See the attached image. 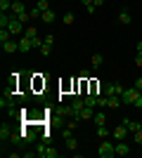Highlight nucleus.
Segmentation results:
<instances>
[{
  "mask_svg": "<svg viewBox=\"0 0 142 158\" xmlns=\"http://www.w3.org/2000/svg\"><path fill=\"white\" fill-rule=\"evenodd\" d=\"M38 50H41V54H43V57H50V54H52V45H47V43H43V45L38 47Z\"/></svg>",
  "mask_w": 142,
  "mask_h": 158,
  "instance_id": "23",
  "label": "nucleus"
},
{
  "mask_svg": "<svg viewBox=\"0 0 142 158\" xmlns=\"http://www.w3.org/2000/svg\"><path fill=\"white\" fill-rule=\"evenodd\" d=\"M54 19H57V17H54V12H52V10H45V12L41 14V21H43V24H52Z\"/></svg>",
  "mask_w": 142,
  "mask_h": 158,
  "instance_id": "15",
  "label": "nucleus"
},
{
  "mask_svg": "<svg viewBox=\"0 0 142 158\" xmlns=\"http://www.w3.org/2000/svg\"><path fill=\"white\" fill-rule=\"evenodd\" d=\"M71 132H74V130H69V127H67V130H62V137H64V142H67L69 137H74V135H71Z\"/></svg>",
  "mask_w": 142,
  "mask_h": 158,
  "instance_id": "34",
  "label": "nucleus"
},
{
  "mask_svg": "<svg viewBox=\"0 0 142 158\" xmlns=\"http://www.w3.org/2000/svg\"><path fill=\"white\" fill-rule=\"evenodd\" d=\"M33 149H36V153H38V158H45V149H47V144H45V142H41V144H36Z\"/></svg>",
  "mask_w": 142,
  "mask_h": 158,
  "instance_id": "20",
  "label": "nucleus"
},
{
  "mask_svg": "<svg viewBox=\"0 0 142 158\" xmlns=\"http://www.w3.org/2000/svg\"><path fill=\"white\" fill-rule=\"evenodd\" d=\"M57 156H59L57 149H52V146H47V149H45V158H57Z\"/></svg>",
  "mask_w": 142,
  "mask_h": 158,
  "instance_id": "26",
  "label": "nucleus"
},
{
  "mask_svg": "<svg viewBox=\"0 0 142 158\" xmlns=\"http://www.w3.org/2000/svg\"><path fill=\"white\" fill-rule=\"evenodd\" d=\"M62 21H64L67 26H71V24H74V21H76V17H74V14H71V12H67V14H64V17H62Z\"/></svg>",
  "mask_w": 142,
  "mask_h": 158,
  "instance_id": "25",
  "label": "nucleus"
},
{
  "mask_svg": "<svg viewBox=\"0 0 142 158\" xmlns=\"http://www.w3.org/2000/svg\"><path fill=\"white\" fill-rule=\"evenodd\" d=\"M31 43H33V47H41V45H43V43H45V40H43V38H41V35H38V38H33V40H31Z\"/></svg>",
  "mask_w": 142,
  "mask_h": 158,
  "instance_id": "35",
  "label": "nucleus"
},
{
  "mask_svg": "<svg viewBox=\"0 0 142 158\" xmlns=\"http://www.w3.org/2000/svg\"><path fill=\"white\" fill-rule=\"evenodd\" d=\"M43 40H45L47 45H54V35H52V33H50V35H43Z\"/></svg>",
  "mask_w": 142,
  "mask_h": 158,
  "instance_id": "33",
  "label": "nucleus"
},
{
  "mask_svg": "<svg viewBox=\"0 0 142 158\" xmlns=\"http://www.w3.org/2000/svg\"><path fill=\"white\" fill-rule=\"evenodd\" d=\"M12 38V33L7 31V28H0V43H2V40H10Z\"/></svg>",
  "mask_w": 142,
  "mask_h": 158,
  "instance_id": "27",
  "label": "nucleus"
},
{
  "mask_svg": "<svg viewBox=\"0 0 142 158\" xmlns=\"http://www.w3.org/2000/svg\"><path fill=\"white\" fill-rule=\"evenodd\" d=\"M93 116H95V109H93V106H83L81 113H78L76 118H78V120H93Z\"/></svg>",
  "mask_w": 142,
  "mask_h": 158,
  "instance_id": "8",
  "label": "nucleus"
},
{
  "mask_svg": "<svg viewBox=\"0 0 142 158\" xmlns=\"http://www.w3.org/2000/svg\"><path fill=\"white\" fill-rule=\"evenodd\" d=\"M130 21H133L130 12H128V10H121V12H118V24H123V26H128Z\"/></svg>",
  "mask_w": 142,
  "mask_h": 158,
  "instance_id": "13",
  "label": "nucleus"
},
{
  "mask_svg": "<svg viewBox=\"0 0 142 158\" xmlns=\"http://www.w3.org/2000/svg\"><path fill=\"white\" fill-rule=\"evenodd\" d=\"M118 104H123L121 97H107V106L109 109H118Z\"/></svg>",
  "mask_w": 142,
  "mask_h": 158,
  "instance_id": "19",
  "label": "nucleus"
},
{
  "mask_svg": "<svg viewBox=\"0 0 142 158\" xmlns=\"http://www.w3.org/2000/svg\"><path fill=\"white\" fill-rule=\"evenodd\" d=\"M97 156H100V158H114L116 156V142L102 139L100 146H97Z\"/></svg>",
  "mask_w": 142,
  "mask_h": 158,
  "instance_id": "1",
  "label": "nucleus"
},
{
  "mask_svg": "<svg viewBox=\"0 0 142 158\" xmlns=\"http://www.w3.org/2000/svg\"><path fill=\"white\" fill-rule=\"evenodd\" d=\"M135 87H137V90L142 92V78H137V80H135Z\"/></svg>",
  "mask_w": 142,
  "mask_h": 158,
  "instance_id": "38",
  "label": "nucleus"
},
{
  "mask_svg": "<svg viewBox=\"0 0 142 158\" xmlns=\"http://www.w3.org/2000/svg\"><path fill=\"white\" fill-rule=\"evenodd\" d=\"M28 14H31V19H41V10H38V7H33V10H28Z\"/></svg>",
  "mask_w": 142,
  "mask_h": 158,
  "instance_id": "28",
  "label": "nucleus"
},
{
  "mask_svg": "<svg viewBox=\"0 0 142 158\" xmlns=\"http://www.w3.org/2000/svg\"><path fill=\"white\" fill-rule=\"evenodd\" d=\"M140 99V90L137 87H126L121 94V102L123 104H130V106H135V102Z\"/></svg>",
  "mask_w": 142,
  "mask_h": 158,
  "instance_id": "3",
  "label": "nucleus"
},
{
  "mask_svg": "<svg viewBox=\"0 0 142 158\" xmlns=\"http://www.w3.org/2000/svg\"><path fill=\"white\" fill-rule=\"evenodd\" d=\"M31 47H33L31 38H26V35H24V38H19V52H24V54H26L28 50H31Z\"/></svg>",
  "mask_w": 142,
  "mask_h": 158,
  "instance_id": "12",
  "label": "nucleus"
},
{
  "mask_svg": "<svg viewBox=\"0 0 142 158\" xmlns=\"http://www.w3.org/2000/svg\"><path fill=\"white\" fill-rule=\"evenodd\" d=\"M10 137H12V125H10V123H2V125H0V142L5 144V142H10Z\"/></svg>",
  "mask_w": 142,
  "mask_h": 158,
  "instance_id": "7",
  "label": "nucleus"
},
{
  "mask_svg": "<svg viewBox=\"0 0 142 158\" xmlns=\"http://www.w3.org/2000/svg\"><path fill=\"white\" fill-rule=\"evenodd\" d=\"M0 12H12V0H0Z\"/></svg>",
  "mask_w": 142,
  "mask_h": 158,
  "instance_id": "22",
  "label": "nucleus"
},
{
  "mask_svg": "<svg viewBox=\"0 0 142 158\" xmlns=\"http://www.w3.org/2000/svg\"><path fill=\"white\" fill-rule=\"evenodd\" d=\"M38 10H41V12H45V10H50V7H47V0H38Z\"/></svg>",
  "mask_w": 142,
  "mask_h": 158,
  "instance_id": "30",
  "label": "nucleus"
},
{
  "mask_svg": "<svg viewBox=\"0 0 142 158\" xmlns=\"http://www.w3.org/2000/svg\"><path fill=\"white\" fill-rule=\"evenodd\" d=\"M36 156H38L36 149H26V151H24V158H36Z\"/></svg>",
  "mask_w": 142,
  "mask_h": 158,
  "instance_id": "31",
  "label": "nucleus"
},
{
  "mask_svg": "<svg viewBox=\"0 0 142 158\" xmlns=\"http://www.w3.org/2000/svg\"><path fill=\"white\" fill-rule=\"evenodd\" d=\"M133 142H135V144H142V130L133 132Z\"/></svg>",
  "mask_w": 142,
  "mask_h": 158,
  "instance_id": "29",
  "label": "nucleus"
},
{
  "mask_svg": "<svg viewBox=\"0 0 142 158\" xmlns=\"http://www.w3.org/2000/svg\"><path fill=\"white\" fill-rule=\"evenodd\" d=\"M123 90H126V87L118 85V83H104V85H102V94H104V97H121Z\"/></svg>",
  "mask_w": 142,
  "mask_h": 158,
  "instance_id": "2",
  "label": "nucleus"
},
{
  "mask_svg": "<svg viewBox=\"0 0 142 158\" xmlns=\"http://www.w3.org/2000/svg\"><path fill=\"white\" fill-rule=\"evenodd\" d=\"M123 125L128 127L130 132H137V130H142V123H140V120H130V118H123Z\"/></svg>",
  "mask_w": 142,
  "mask_h": 158,
  "instance_id": "11",
  "label": "nucleus"
},
{
  "mask_svg": "<svg viewBox=\"0 0 142 158\" xmlns=\"http://www.w3.org/2000/svg\"><path fill=\"white\" fill-rule=\"evenodd\" d=\"M26 12V5L21 2V0H12V14L14 17H19V14H24Z\"/></svg>",
  "mask_w": 142,
  "mask_h": 158,
  "instance_id": "10",
  "label": "nucleus"
},
{
  "mask_svg": "<svg viewBox=\"0 0 142 158\" xmlns=\"http://www.w3.org/2000/svg\"><path fill=\"white\" fill-rule=\"evenodd\" d=\"M128 127H126V125H123V123H121V125H116L114 127V130H111V137H114V142H121V139H126V137H128Z\"/></svg>",
  "mask_w": 142,
  "mask_h": 158,
  "instance_id": "6",
  "label": "nucleus"
},
{
  "mask_svg": "<svg viewBox=\"0 0 142 158\" xmlns=\"http://www.w3.org/2000/svg\"><path fill=\"white\" fill-rule=\"evenodd\" d=\"M135 66H137V69H142V52H137V57H135Z\"/></svg>",
  "mask_w": 142,
  "mask_h": 158,
  "instance_id": "36",
  "label": "nucleus"
},
{
  "mask_svg": "<svg viewBox=\"0 0 142 158\" xmlns=\"http://www.w3.org/2000/svg\"><path fill=\"white\" fill-rule=\"evenodd\" d=\"M59 116H62V118H76L74 106H62V109H59Z\"/></svg>",
  "mask_w": 142,
  "mask_h": 158,
  "instance_id": "14",
  "label": "nucleus"
},
{
  "mask_svg": "<svg viewBox=\"0 0 142 158\" xmlns=\"http://www.w3.org/2000/svg\"><path fill=\"white\" fill-rule=\"evenodd\" d=\"M137 52H142V40H140V43H137Z\"/></svg>",
  "mask_w": 142,
  "mask_h": 158,
  "instance_id": "40",
  "label": "nucleus"
},
{
  "mask_svg": "<svg viewBox=\"0 0 142 158\" xmlns=\"http://www.w3.org/2000/svg\"><path fill=\"white\" fill-rule=\"evenodd\" d=\"M24 35H26V38H31V40L38 38V28H36V26H26V28H24Z\"/></svg>",
  "mask_w": 142,
  "mask_h": 158,
  "instance_id": "18",
  "label": "nucleus"
},
{
  "mask_svg": "<svg viewBox=\"0 0 142 158\" xmlns=\"http://www.w3.org/2000/svg\"><path fill=\"white\" fill-rule=\"evenodd\" d=\"M81 5L85 7V10H88V7H93V0H81Z\"/></svg>",
  "mask_w": 142,
  "mask_h": 158,
  "instance_id": "37",
  "label": "nucleus"
},
{
  "mask_svg": "<svg viewBox=\"0 0 142 158\" xmlns=\"http://www.w3.org/2000/svg\"><path fill=\"white\" fill-rule=\"evenodd\" d=\"M128 153H130V146L126 144V139L116 142V156H128Z\"/></svg>",
  "mask_w": 142,
  "mask_h": 158,
  "instance_id": "9",
  "label": "nucleus"
},
{
  "mask_svg": "<svg viewBox=\"0 0 142 158\" xmlns=\"http://www.w3.org/2000/svg\"><path fill=\"white\" fill-rule=\"evenodd\" d=\"M76 125H78V118H71V120L67 123V127H69V130H76Z\"/></svg>",
  "mask_w": 142,
  "mask_h": 158,
  "instance_id": "32",
  "label": "nucleus"
},
{
  "mask_svg": "<svg viewBox=\"0 0 142 158\" xmlns=\"http://www.w3.org/2000/svg\"><path fill=\"white\" fill-rule=\"evenodd\" d=\"M102 61H104V57H102V54H93L90 64H93V69H97V66H102Z\"/></svg>",
  "mask_w": 142,
  "mask_h": 158,
  "instance_id": "24",
  "label": "nucleus"
},
{
  "mask_svg": "<svg viewBox=\"0 0 142 158\" xmlns=\"http://www.w3.org/2000/svg\"><path fill=\"white\" fill-rule=\"evenodd\" d=\"M93 123H95V125H107V116H104V113H100V111H95Z\"/></svg>",
  "mask_w": 142,
  "mask_h": 158,
  "instance_id": "16",
  "label": "nucleus"
},
{
  "mask_svg": "<svg viewBox=\"0 0 142 158\" xmlns=\"http://www.w3.org/2000/svg\"><path fill=\"white\" fill-rule=\"evenodd\" d=\"M93 5L95 7H102V5H104V0H93Z\"/></svg>",
  "mask_w": 142,
  "mask_h": 158,
  "instance_id": "39",
  "label": "nucleus"
},
{
  "mask_svg": "<svg viewBox=\"0 0 142 158\" xmlns=\"http://www.w3.org/2000/svg\"><path fill=\"white\" fill-rule=\"evenodd\" d=\"M109 135H111V132H109L107 125H97V137L100 139H109Z\"/></svg>",
  "mask_w": 142,
  "mask_h": 158,
  "instance_id": "17",
  "label": "nucleus"
},
{
  "mask_svg": "<svg viewBox=\"0 0 142 158\" xmlns=\"http://www.w3.org/2000/svg\"><path fill=\"white\" fill-rule=\"evenodd\" d=\"M2 52L5 54H17L19 52V40H14V38L2 40Z\"/></svg>",
  "mask_w": 142,
  "mask_h": 158,
  "instance_id": "5",
  "label": "nucleus"
},
{
  "mask_svg": "<svg viewBox=\"0 0 142 158\" xmlns=\"http://www.w3.org/2000/svg\"><path fill=\"white\" fill-rule=\"evenodd\" d=\"M7 31L12 33V38H17V35H21V31H24V21H19L17 17H12V21L7 24Z\"/></svg>",
  "mask_w": 142,
  "mask_h": 158,
  "instance_id": "4",
  "label": "nucleus"
},
{
  "mask_svg": "<svg viewBox=\"0 0 142 158\" xmlns=\"http://www.w3.org/2000/svg\"><path fill=\"white\" fill-rule=\"evenodd\" d=\"M67 149H69V151H76V149H78V139H76V137H69L67 139Z\"/></svg>",
  "mask_w": 142,
  "mask_h": 158,
  "instance_id": "21",
  "label": "nucleus"
}]
</instances>
